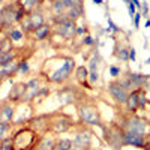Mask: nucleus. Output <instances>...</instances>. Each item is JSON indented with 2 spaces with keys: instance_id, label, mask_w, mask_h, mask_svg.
I'll use <instances>...</instances> for the list:
<instances>
[{
  "instance_id": "18",
  "label": "nucleus",
  "mask_w": 150,
  "mask_h": 150,
  "mask_svg": "<svg viewBox=\"0 0 150 150\" xmlns=\"http://www.w3.org/2000/svg\"><path fill=\"white\" fill-rule=\"evenodd\" d=\"M6 33V39H9L12 42V45H14L15 42H23L24 39H26V33L23 32V29L20 26H14V27H9L8 30H5Z\"/></svg>"
},
{
  "instance_id": "37",
  "label": "nucleus",
  "mask_w": 150,
  "mask_h": 150,
  "mask_svg": "<svg viewBox=\"0 0 150 150\" xmlns=\"http://www.w3.org/2000/svg\"><path fill=\"white\" fill-rule=\"evenodd\" d=\"M110 75L114 77V78H117L119 75H122V69L117 68V66H110Z\"/></svg>"
},
{
  "instance_id": "46",
  "label": "nucleus",
  "mask_w": 150,
  "mask_h": 150,
  "mask_svg": "<svg viewBox=\"0 0 150 150\" xmlns=\"http://www.w3.org/2000/svg\"><path fill=\"white\" fill-rule=\"evenodd\" d=\"M3 53H5V51H3V50H2V48H0V59H2V56H3Z\"/></svg>"
},
{
  "instance_id": "23",
  "label": "nucleus",
  "mask_w": 150,
  "mask_h": 150,
  "mask_svg": "<svg viewBox=\"0 0 150 150\" xmlns=\"http://www.w3.org/2000/svg\"><path fill=\"white\" fill-rule=\"evenodd\" d=\"M129 48L131 47H126V45H116L114 48V56L120 60V62H128L129 60Z\"/></svg>"
},
{
  "instance_id": "20",
  "label": "nucleus",
  "mask_w": 150,
  "mask_h": 150,
  "mask_svg": "<svg viewBox=\"0 0 150 150\" xmlns=\"http://www.w3.org/2000/svg\"><path fill=\"white\" fill-rule=\"evenodd\" d=\"M51 30H53V27L50 26L48 23H44L41 27H38L32 33V36H33L35 41H45V39H48V36L51 35Z\"/></svg>"
},
{
  "instance_id": "38",
  "label": "nucleus",
  "mask_w": 150,
  "mask_h": 150,
  "mask_svg": "<svg viewBox=\"0 0 150 150\" xmlns=\"http://www.w3.org/2000/svg\"><path fill=\"white\" fill-rule=\"evenodd\" d=\"M83 44H84V45H89V47H90V45H93V44H95V39H93L92 36L86 35V36L83 38Z\"/></svg>"
},
{
  "instance_id": "6",
  "label": "nucleus",
  "mask_w": 150,
  "mask_h": 150,
  "mask_svg": "<svg viewBox=\"0 0 150 150\" xmlns=\"http://www.w3.org/2000/svg\"><path fill=\"white\" fill-rule=\"evenodd\" d=\"M44 23H45L44 14H42V11L38 8V9H35L32 12H27V14L24 15V18L20 23V27L23 29V32L26 35H32L38 27H41Z\"/></svg>"
},
{
  "instance_id": "3",
  "label": "nucleus",
  "mask_w": 150,
  "mask_h": 150,
  "mask_svg": "<svg viewBox=\"0 0 150 150\" xmlns=\"http://www.w3.org/2000/svg\"><path fill=\"white\" fill-rule=\"evenodd\" d=\"M39 135L29 126H21L12 134V150H35Z\"/></svg>"
},
{
  "instance_id": "47",
  "label": "nucleus",
  "mask_w": 150,
  "mask_h": 150,
  "mask_svg": "<svg viewBox=\"0 0 150 150\" xmlns=\"http://www.w3.org/2000/svg\"><path fill=\"white\" fill-rule=\"evenodd\" d=\"M144 63H146V65H150V57H149V59H147V60L144 62Z\"/></svg>"
},
{
  "instance_id": "28",
  "label": "nucleus",
  "mask_w": 150,
  "mask_h": 150,
  "mask_svg": "<svg viewBox=\"0 0 150 150\" xmlns=\"http://www.w3.org/2000/svg\"><path fill=\"white\" fill-rule=\"evenodd\" d=\"M54 150H72V140H69V138H57Z\"/></svg>"
},
{
  "instance_id": "9",
  "label": "nucleus",
  "mask_w": 150,
  "mask_h": 150,
  "mask_svg": "<svg viewBox=\"0 0 150 150\" xmlns=\"http://www.w3.org/2000/svg\"><path fill=\"white\" fill-rule=\"evenodd\" d=\"M122 129L125 131H132V132H138V134H144V135H150V123L138 116L131 114L129 117H126L123 120V126Z\"/></svg>"
},
{
  "instance_id": "50",
  "label": "nucleus",
  "mask_w": 150,
  "mask_h": 150,
  "mask_svg": "<svg viewBox=\"0 0 150 150\" xmlns=\"http://www.w3.org/2000/svg\"><path fill=\"white\" fill-rule=\"evenodd\" d=\"M149 102H150V101H149Z\"/></svg>"
},
{
  "instance_id": "33",
  "label": "nucleus",
  "mask_w": 150,
  "mask_h": 150,
  "mask_svg": "<svg viewBox=\"0 0 150 150\" xmlns=\"http://www.w3.org/2000/svg\"><path fill=\"white\" fill-rule=\"evenodd\" d=\"M0 150H12V135L0 141Z\"/></svg>"
},
{
  "instance_id": "35",
  "label": "nucleus",
  "mask_w": 150,
  "mask_h": 150,
  "mask_svg": "<svg viewBox=\"0 0 150 150\" xmlns=\"http://www.w3.org/2000/svg\"><path fill=\"white\" fill-rule=\"evenodd\" d=\"M141 17H143V14L137 11V12H135V15H134V18H132V21H134V27H135V29H140V21H141Z\"/></svg>"
},
{
  "instance_id": "36",
  "label": "nucleus",
  "mask_w": 150,
  "mask_h": 150,
  "mask_svg": "<svg viewBox=\"0 0 150 150\" xmlns=\"http://www.w3.org/2000/svg\"><path fill=\"white\" fill-rule=\"evenodd\" d=\"M107 21H108V32H110V30H112V32H114V33H117V32H120V29L117 27V24H116L114 21H112V20L110 18V17L107 18Z\"/></svg>"
},
{
  "instance_id": "32",
  "label": "nucleus",
  "mask_w": 150,
  "mask_h": 150,
  "mask_svg": "<svg viewBox=\"0 0 150 150\" xmlns=\"http://www.w3.org/2000/svg\"><path fill=\"white\" fill-rule=\"evenodd\" d=\"M30 69V65H29V60H21L20 62V68H18V72L17 75H26Z\"/></svg>"
},
{
  "instance_id": "17",
  "label": "nucleus",
  "mask_w": 150,
  "mask_h": 150,
  "mask_svg": "<svg viewBox=\"0 0 150 150\" xmlns=\"http://www.w3.org/2000/svg\"><path fill=\"white\" fill-rule=\"evenodd\" d=\"M56 137L54 134L48 132L42 137H39V140H38V144H36V149L35 150H54L56 147Z\"/></svg>"
},
{
  "instance_id": "34",
  "label": "nucleus",
  "mask_w": 150,
  "mask_h": 150,
  "mask_svg": "<svg viewBox=\"0 0 150 150\" xmlns=\"http://www.w3.org/2000/svg\"><path fill=\"white\" fill-rule=\"evenodd\" d=\"M62 3L65 5L66 9H71V8L77 6V5H81V3H80V0H62Z\"/></svg>"
},
{
  "instance_id": "45",
  "label": "nucleus",
  "mask_w": 150,
  "mask_h": 150,
  "mask_svg": "<svg viewBox=\"0 0 150 150\" xmlns=\"http://www.w3.org/2000/svg\"><path fill=\"white\" fill-rule=\"evenodd\" d=\"M3 39H5V38H3L2 35H0V47H2V44H3Z\"/></svg>"
},
{
  "instance_id": "2",
  "label": "nucleus",
  "mask_w": 150,
  "mask_h": 150,
  "mask_svg": "<svg viewBox=\"0 0 150 150\" xmlns=\"http://www.w3.org/2000/svg\"><path fill=\"white\" fill-rule=\"evenodd\" d=\"M26 14L27 12L24 11V8L20 5L18 0L5 5L0 9V33L8 30L9 27H14L17 24H20Z\"/></svg>"
},
{
  "instance_id": "12",
  "label": "nucleus",
  "mask_w": 150,
  "mask_h": 150,
  "mask_svg": "<svg viewBox=\"0 0 150 150\" xmlns=\"http://www.w3.org/2000/svg\"><path fill=\"white\" fill-rule=\"evenodd\" d=\"M26 93H27V84L24 81H20V83H15L14 86L11 87L6 99L11 101L12 104H20V102H24Z\"/></svg>"
},
{
  "instance_id": "48",
  "label": "nucleus",
  "mask_w": 150,
  "mask_h": 150,
  "mask_svg": "<svg viewBox=\"0 0 150 150\" xmlns=\"http://www.w3.org/2000/svg\"><path fill=\"white\" fill-rule=\"evenodd\" d=\"M3 2H5V0H0V3H3Z\"/></svg>"
},
{
  "instance_id": "43",
  "label": "nucleus",
  "mask_w": 150,
  "mask_h": 150,
  "mask_svg": "<svg viewBox=\"0 0 150 150\" xmlns=\"http://www.w3.org/2000/svg\"><path fill=\"white\" fill-rule=\"evenodd\" d=\"M93 3H96V5H102V3H104V0H93Z\"/></svg>"
},
{
  "instance_id": "24",
  "label": "nucleus",
  "mask_w": 150,
  "mask_h": 150,
  "mask_svg": "<svg viewBox=\"0 0 150 150\" xmlns=\"http://www.w3.org/2000/svg\"><path fill=\"white\" fill-rule=\"evenodd\" d=\"M18 2L24 8V11H26V12H32V11L39 8L45 2V0H18Z\"/></svg>"
},
{
  "instance_id": "8",
  "label": "nucleus",
  "mask_w": 150,
  "mask_h": 150,
  "mask_svg": "<svg viewBox=\"0 0 150 150\" xmlns=\"http://www.w3.org/2000/svg\"><path fill=\"white\" fill-rule=\"evenodd\" d=\"M35 116V105L32 102H20L15 107V114L12 120V126H26L27 122Z\"/></svg>"
},
{
  "instance_id": "39",
  "label": "nucleus",
  "mask_w": 150,
  "mask_h": 150,
  "mask_svg": "<svg viewBox=\"0 0 150 150\" xmlns=\"http://www.w3.org/2000/svg\"><path fill=\"white\" fill-rule=\"evenodd\" d=\"M128 11H129V17H131V20H132L134 15H135V12H137V8H135V5H134L132 2L128 3Z\"/></svg>"
},
{
  "instance_id": "10",
  "label": "nucleus",
  "mask_w": 150,
  "mask_h": 150,
  "mask_svg": "<svg viewBox=\"0 0 150 150\" xmlns=\"http://www.w3.org/2000/svg\"><path fill=\"white\" fill-rule=\"evenodd\" d=\"M50 125H51V114H36L27 122L26 126L36 132V135L42 137L50 132Z\"/></svg>"
},
{
  "instance_id": "4",
  "label": "nucleus",
  "mask_w": 150,
  "mask_h": 150,
  "mask_svg": "<svg viewBox=\"0 0 150 150\" xmlns=\"http://www.w3.org/2000/svg\"><path fill=\"white\" fill-rule=\"evenodd\" d=\"M77 110L81 123L87 125V126H98V125L102 123L101 111L93 102H83L77 107Z\"/></svg>"
},
{
  "instance_id": "7",
  "label": "nucleus",
  "mask_w": 150,
  "mask_h": 150,
  "mask_svg": "<svg viewBox=\"0 0 150 150\" xmlns=\"http://www.w3.org/2000/svg\"><path fill=\"white\" fill-rule=\"evenodd\" d=\"M122 143H123V146H131V147H137V149L150 150V135H144V134L123 129Z\"/></svg>"
},
{
  "instance_id": "44",
  "label": "nucleus",
  "mask_w": 150,
  "mask_h": 150,
  "mask_svg": "<svg viewBox=\"0 0 150 150\" xmlns=\"http://www.w3.org/2000/svg\"><path fill=\"white\" fill-rule=\"evenodd\" d=\"M144 27H150V20H147V21L144 23Z\"/></svg>"
},
{
  "instance_id": "1",
  "label": "nucleus",
  "mask_w": 150,
  "mask_h": 150,
  "mask_svg": "<svg viewBox=\"0 0 150 150\" xmlns=\"http://www.w3.org/2000/svg\"><path fill=\"white\" fill-rule=\"evenodd\" d=\"M56 65V68H42L41 75L47 83H56V84H63L66 83L72 72L75 71L77 65L72 57H53L50 59Z\"/></svg>"
},
{
  "instance_id": "29",
  "label": "nucleus",
  "mask_w": 150,
  "mask_h": 150,
  "mask_svg": "<svg viewBox=\"0 0 150 150\" xmlns=\"http://www.w3.org/2000/svg\"><path fill=\"white\" fill-rule=\"evenodd\" d=\"M50 93H51V90H50V87L47 86V84H44L42 87H41V89H39V92H38V95H36V98L33 99V102L36 101L38 104H39V102H44L45 101V98H48V95ZM32 102V104H33Z\"/></svg>"
},
{
  "instance_id": "21",
  "label": "nucleus",
  "mask_w": 150,
  "mask_h": 150,
  "mask_svg": "<svg viewBox=\"0 0 150 150\" xmlns=\"http://www.w3.org/2000/svg\"><path fill=\"white\" fill-rule=\"evenodd\" d=\"M126 108L131 114H135L137 111H138V89H135L132 92H129L128 95V99H126Z\"/></svg>"
},
{
  "instance_id": "16",
  "label": "nucleus",
  "mask_w": 150,
  "mask_h": 150,
  "mask_svg": "<svg viewBox=\"0 0 150 150\" xmlns=\"http://www.w3.org/2000/svg\"><path fill=\"white\" fill-rule=\"evenodd\" d=\"M15 107L17 104H12L8 99H2L0 101V122L12 123L14 114H15Z\"/></svg>"
},
{
  "instance_id": "5",
  "label": "nucleus",
  "mask_w": 150,
  "mask_h": 150,
  "mask_svg": "<svg viewBox=\"0 0 150 150\" xmlns=\"http://www.w3.org/2000/svg\"><path fill=\"white\" fill-rule=\"evenodd\" d=\"M74 128V120L65 112H51V125H50V132L59 135V134H66Z\"/></svg>"
},
{
  "instance_id": "41",
  "label": "nucleus",
  "mask_w": 150,
  "mask_h": 150,
  "mask_svg": "<svg viewBox=\"0 0 150 150\" xmlns=\"http://www.w3.org/2000/svg\"><path fill=\"white\" fill-rule=\"evenodd\" d=\"M141 11H143L144 17H147V12H149V6H147V2H143V3H141Z\"/></svg>"
},
{
  "instance_id": "27",
  "label": "nucleus",
  "mask_w": 150,
  "mask_h": 150,
  "mask_svg": "<svg viewBox=\"0 0 150 150\" xmlns=\"http://www.w3.org/2000/svg\"><path fill=\"white\" fill-rule=\"evenodd\" d=\"M81 14H83V6L81 5H77V6H74V8H71V9L66 11V18L75 21L77 18L81 17Z\"/></svg>"
},
{
  "instance_id": "49",
  "label": "nucleus",
  "mask_w": 150,
  "mask_h": 150,
  "mask_svg": "<svg viewBox=\"0 0 150 150\" xmlns=\"http://www.w3.org/2000/svg\"><path fill=\"white\" fill-rule=\"evenodd\" d=\"M86 150H92V149H90V147H89V149H86Z\"/></svg>"
},
{
  "instance_id": "25",
  "label": "nucleus",
  "mask_w": 150,
  "mask_h": 150,
  "mask_svg": "<svg viewBox=\"0 0 150 150\" xmlns=\"http://www.w3.org/2000/svg\"><path fill=\"white\" fill-rule=\"evenodd\" d=\"M66 11L68 9L65 8L63 3H62V0H53V3H51V12H53L54 18H59L62 15H65Z\"/></svg>"
},
{
  "instance_id": "30",
  "label": "nucleus",
  "mask_w": 150,
  "mask_h": 150,
  "mask_svg": "<svg viewBox=\"0 0 150 150\" xmlns=\"http://www.w3.org/2000/svg\"><path fill=\"white\" fill-rule=\"evenodd\" d=\"M12 123H5V122H0V141L6 137H11V131H12Z\"/></svg>"
},
{
  "instance_id": "14",
  "label": "nucleus",
  "mask_w": 150,
  "mask_h": 150,
  "mask_svg": "<svg viewBox=\"0 0 150 150\" xmlns=\"http://www.w3.org/2000/svg\"><path fill=\"white\" fill-rule=\"evenodd\" d=\"M90 143H92V132L87 129L78 131L72 140V150H86L90 147Z\"/></svg>"
},
{
  "instance_id": "42",
  "label": "nucleus",
  "mask_w": 150,
  "mask_h": 150,
  "mask_svg": "<svg viewBox=\"0 0 150 150\" xmlns=\"http://www.w3.org/2000/svg\"><path fill=\"white\" fill-rule=\"evenodd\" d=\"M131 2L135 5V8H137V9H141V2H140V0H131Z\"/></svg>"
},
{
  "instance_id": "26",
  "label": "nucleus",
  "mask_w": 150,
  "mask_h": 150,
  "mask_svg": "<svg viewBox=\"0 0 150 150\" xmlns=\"http://www.w3.org/2000/svg\"><path fill=\"white\" fill-rule=\"evenodd\" d=\"M99 80V74H98V66H96V60L93 59L90 62V69H89V84L93 86Z\"/></svg>"
},
{
  "instance_id": "40",
  "label": "nucleus",
  "mask_w": 150,
  "mask_h": 150,
  "mask_svg": "<svg viewBox=\"0 0 150 150\" xmlns=\"http://www.w3.org/2000/svg\"><path fill=\"white\" fill-rule=\"evenodd\" d=\"M135 59H137V51H135L134 47H131V48H129V60L135 62Z\"/></svg>"
},
{
  "instance_id": "19",
  "label": "nucleus",
  "mask_w": 150,
  "mask_h": 150,
  "mask_svg": "<svg viewBox=\"0 0 150 150\" xmlns=\"http://www.w3.org/2000/svg\"><path fill=\"white\" fill-rule=\"evenodd\" d=\"M74 72H75V78H77V81L83 87H86V89H92V86L89 84V69H87L84 65L77 66Z\"/></svg>"
},
{
  "instance_id": "15",
  "label": "nucleus",
  "mask_w": 150,
  "mask_h": 150,
  "mask_svg": "<svg viewBox=\"0 0 150 150\" xmlns=\"http://www.w3.org/2000/svg\"><path fill=\"white\" fill-rule=\"evenodd\" d=\"M44 81L45 80H44L42 75H39V77H33L29 81H26V84H27V93H26V98H24V102H33V99L36 98L39 89L44 86Z\"/></svg>"
},
{
  "instance_id": "13",
  "label": "nucleus",
  "mask_w": 150,
  "mask_h": 150,
  "mask_svg": "<svg viewBox=\"0 0 150 150\" xmlns=\"http://www.w3.org/2000/svg\"><path fill=\"white\" fill-rule=\"evenodd\" d=\"M60 36H63L65 39H74L77 36V24L72 20H63V21H59L56 24V29H54Z\"/></svg>"
},
{
  "instance_id": "31",
  "label": "nucleus",
  "mask_w": 150,
  "mask_h": 150,
  "mask_svg": "<svg viewBox=\"0 0 150 150\" xmlns=\"http://www.w3.org/2000/svg\"><path fill=\"white\" fill-rule=\"evenodd\" d=\"M149 104V99L144 89H138V110H144Z\"/></svg>"
},
{
  "instance_id": "11",
  "label": "nucleus",
  "mask_w": 150,
  "mask_h": 150,
  "mask_svg": "<svg viewBox=\"0 0 150 150\" xmlns=\"http://www.w3.org/2000/svg\"><path fill=\"white\" fill-rule=\"evenodd\" d=\"M108 92H110L111 98L114 99L116 104H119V105H125V104H126V99H128L129 92L125 89L123 84L119 80H112V81L108 83Z\"/></svg>"
},
{
  "instance_id": "22",
  "label": "nucleus",
  "mask_w": 150,
  "mask_h": 150,
  "mask_svg": "<svg viewBox=\"0 0 150 150\" xmlns=\"http://www.w3.org/2000/svg\"><path fill=\"white\" fill-rule=\"evenodd\" d=\"M57 96H59V102H60L62 105L72 104V101H74V92H72V89H68V87L59 90Z\"/></svg>"
}]
</instances>
